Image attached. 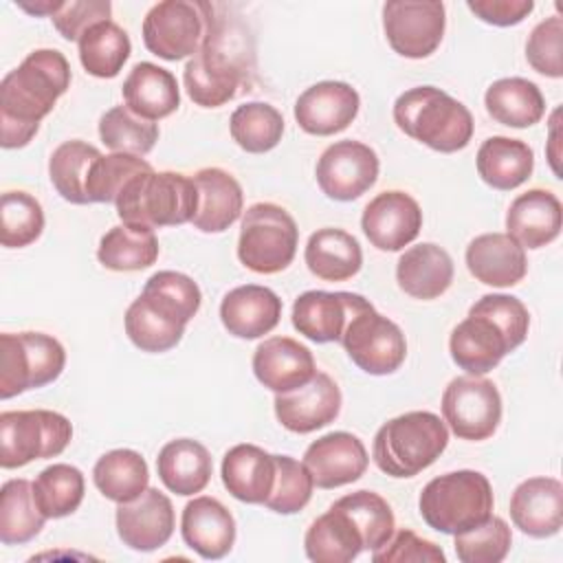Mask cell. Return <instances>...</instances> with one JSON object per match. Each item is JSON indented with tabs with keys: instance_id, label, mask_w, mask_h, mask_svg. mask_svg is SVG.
<instances>
[{
	"instance_id": "681fc988",
	"label": "cell",
	"mask_w": 563,
	"mask_h": 563,
	"mask_svg": "<svg viewBox=\"0 0 563 563\" xmlns=\"http://www.w3.org/2000/svg\"><path fill=\"white\" fill-rule=\"evenodd\" d=\"M453 537L455 554L462 563H499L506 559L512 545L510 526L495 515H490L479 526L457 532Z\"/></svg>"
},
{
	"instance_id": "11a10c76",
	"label": "cell",
	"mask_w": 563,
	"mask_h": 563,
	"mask_svg": "<svg viewBox=\"0 0 563 563\" xmlns=\"http://www.w3.org/2000/svg\"><path fill=\"white\" fill-rule=\"evenodd\" d=\"M374 563H444L446 556L440 545L418 537L413 530H398L385 545L372 552Z\"/></svg>"
},
{
	"instance_id": "5b68a950",
	"label": "cell",
	"mask_w": 563,
	"mask_h": 563,
	"mask_svg": "<svg viewBox=\"0 0 563 563\" xmlns=\"http://www.w3.org/2000/svg\"><path fill=\"white\" fill-rule=\"evenodd\" d=\"M117 213L125 224L176 227L191 222L198 209V189L191 176L178 172H141L117 198Z\"/></svg>"
},
{
	"instance_id": "4316f807",
	"label": "cell",
	"mask_w": 563,
	"mask_h": 563,
	"mask_svg": "<svg viewBox=\"0 0 563 563\" xmlns=\"http://www.w3.org/2000/svg\"><path fill=\"white\" fill-rule=\"evenodd\" d=\"M198 209L191 224L202 233L227 231L242 213L244 194L240 183L220 167H202L194 176Z\"/></svg>"
},
{
	"instance_id": "ba28073f",
	"label": "cell",
	"mask_w": 563,
	"mask_h": 563,
	"mask_svg": "<svg viewBox=\"0 0 563 563\" xmlns=\"http://www.w3.org/2000/svg\"><path fill=\"white\" fill-rule=\"evenodd\" d=\"M66 365L64 345L44 332L0 334V398L53 383Z\"/></svg>"
},
{
	"instance_id": "44dd1931",
	"label": "cell",
	"mask_w": 563,
	"mask_h": 563,
	"mask_svg": "<svg viewBox=\"0 0 563 563\" xmlns=\"http://www.w3.org/2000/svg\"><path fill=\"white\" fill-rule=\"evenodd\" d=\"M369 464L365 444L347 431L317 438L303 453V466L319 488H339L356 482Z\"/></svg>"
},
{
	"instance_id": "db71d44e",
	"label": "cell",
	"mask_w": 563,
	"mask_h": 563,
	"mask_svg": "<svg viewBox=\"0 0 563 563\" xmlns=\"http://www.w3.org/2000/svg\"><path fill=\"white\" fill-rule=\"evenodd\" d=\"M471 308L488 314L508 334V339L512 341L515 347H519L526 341L528 328H530V314L521 299H517L512 295H501V292L484 295Z\"/></svg>"
},
{
	"instance_id": "f907efd6",
	"label": "cell",
	"mask_w": 563,
	"mask_h": 563,
	"mask_svg": "<svg viewBox=\"0 0 563 563\" xmlns=\"http://www.w3.org/2000/svg\"><path fill=\"white\" fill-rule=\"evenodd\" d=\"M336 504L343 506L358 523L365 539V550H372V552L378 550L394 534L396 521H394L391 506L378 493L356 490V493L343 495L341 499H336Z\"/></svg>"
},
{
	"instance_id": "ee69618b",
	"label": "cell",
	"mask_w": 563,
	"mask_h": 563,
	"mask_svg": "<svg viewBox=\"0 0 563 563\" xmlns=\"http://www.w3.org/2000/svg\"><path fill=\"white\" fill-rule=\"evenodd\" d=\"M231 139L249 154L273 150L284 134L282 112L264 101H249L233 110L229 119Z\"/></svg>"
},
{
	"instance_id": "8d00e7d4",
	"label": "cell",
	"mask_w": 563,
	"mask_h": 563,
	"mask_svg": "<svg viewBox=\"0 0 563 563\" xmlns=\"http://www.w3.org/2000/svg\"><path fill=\"white\" fill-rule=\"evenodd\" d=\"M92 482L106 499L117 504L132 501L147 488V462L132 449L108 451L97 460L92 468Z\"/></svg>"
},
{
	"instance_id": "60d3db41",
	"label": "cell",
	"mask_w": 563,
	"mask_h": 563,
	"mask_svg": "<svg viewBox=\"0 0 563 563\" xmlns=\"http://www.w3.org/2000/svg\"><path fill=\"white\" fill-rule=\"evenodd\" d=\"M125 334L143 352H167L185 334V323L163 312L147 297L139 295L125 310Z\"/></svg>"
},
{
	"instance_id": "e575fe53",
	"label": "cell",
	"mask_w": 563,
	"mask_h": 563,
	"mask_svg": "<svg viewBox=\"0 0 563 563\" xmlns=\"http://www.w3.org/2000/svg\"><path fill=\"white\" fill-rule=\"evenodd\" d=\"M303 260L308 271L323 282H345L363 266V251L343 229H319L308 238Z\"/></svg>"
},
{
	"instance_id": "4fadbf2b",
	"label": "cell",
	"mask_w": 563,
	"mask_h": 563,
	"mask_svg": "<svg viewBox=\"0 0 563 563\" xmlns=\"http://www.w3.org/2000/svg\"><path fill=\"white\" fill-rule=\"evenodd\" d=\"M444 26L446 13L442 2L391 0L383 4L385 37L402 57H429L440 46Z\"/></svg>"
},
{
	"instance_id": "c3c4849f",
	"label": "cell",
	"mask_w": 563,
	"mask_h": 563,
	"mask_svg": "<svg viewBox=\"0 0 563 563\" xmlns=\"http://www.w3.org/2000/svg\"><path fill=\"white\" fill-rule=\"evenodd\" d=\"M152 165L134 154H101L88 174L86 180V194L90 202H117L123 187L139 176L141 172H150Z\"/></svg>"
},
{
	"instance_id": "8fae6325",
	"label": "cell",
	"mask_w": 563,
	"mask_h": 563,
	"mask_svg": "<svg viewBox=\"0 0 563 563\" xmlns=\"http://www.w3.org/2000/svg\"><path fill=\"white\" fill-rule=\"evenodd\" d=\"M341 343L356 367L372 376L396 372L407 356L402 330L367 301L347 321Z\"/></svg>"
},
{
	"instance_id": "7402d4cb",
	"label": "cell",
	"mask_w": 563,
	"mask_h": 563,
	"mask_svg": "<svg viewBox=\"0 0 563 563\" xmlns=\"http://www.w3.org/2000/svg\"><path fill=\"white\" fill-rule=\"evenodd\" d=\"M253 372L266 389L286 394L306 385L317 374V365L303 343L290 336H271L255 347Z\"/></svg>"
},
{
	"instance_id": "d6986e66",
	"label": "cell",
	"mask_w": 563,
	"mask_h": 563,
	"mask_svg": "<svg viewBox=\"0 0 563 563\" xmlns=\"http://www.w3.org/2000/svg\"><path fill=\"white\" fill-rule=\"evenodd\" d=\"M365 303L367 299L356 292L306 290L292 303V325L314 343H334L341 341L347 321Z\"/></svg>"
},
{
	"instance_id": "3957f363",
	"label": "cell",
	"mask_w": 563,
	"mask_h": 563,
	"mask_svg": "<svg viewBox=\"0 0 563 563\" xmlns=\"http://www.w3.org/2000/svg\"><path fill=\"white\" fill-rule=\"evenodd\" d=\"M394 121L407 136L442 154L464 150L475 125L468 108L435 86L405 90L394 103Z\"/></svg>"
},
{
	"instance_id": "83f0119b",
	"label": "cell",
	"mask_w": 563,
	"mask_h": 563,
	"mask_svg": "<svg viewBox=\"0 0 563 563\" xmlns=\"http://www.w3.org/2000/svg\"><path fill=\"white\" fill-rule=\"evenodd\" d=\"M303 548L314 563H350L365 550V539L354 517L334 501L310 523Z\"/></svg>"
},
{
	"instance_id": "7a4b0ae2",
	"label": "cell",
	"mask_w": 563,
	"mask_h": 563,
	"mask_svg": "<svg viewBox=\"0 0 563 563\" xmlns=\"http://www.w3.org/2000/svg\"><path fill=\"white\" fill-rule=\"evenodd\" d=\"M253 51L246 35L235 31L227 18L216 15L202 46L189 57L183 81L189 99L200 108H220L231 101L253 73Z\"/></svg>"
},
{
	"instance_id": "f546056e",
	"label": "cell",
	"mask_w": 563,
	"mask_h": 563,
	"mask_svg": "<svg viewBox=\"0 0 563 563\" xmlns=\"http://www.w3.org/2000/svg\"><path fill=\"white\" fill-rule=\"evenodd\" d=\"M508 235L523 249H541L561 233V202L548 189H528L517 196L506 213Z\"/></svg>"
},
{
	"instance_id": "816d5d0a",
	"label": "cell",
	"mask_w": 563,
	"mask_h": 563,
	"mask_svg": "<svg viewBox=\"0 0 563 563\" xmlns=\"http://www.w3.org/2000/svg\"><path fill=\"white\" fill-rule=\"evenodd\" d=\"M277 462V475H275V486L264 501V506L273 512L279 515H295L312 497V475L303 466V462H297L290 455H275Z\"/></svg>"
},
{
	"instance_id": "ab89813d",
	"label": "cell",
	"mask_w": 563,
	"mask_h": 563,
	"mask_svg": "<svg viewBox=\"0 0 563 563\" xmlns=\"http://www.w3.org/2000/svg\"><path fill=\"white\" fill-rule=\"evenodd\" d=\"M77 44L84 70L99 79L117 77L132 53L128 33L112 20L90 26Z\"/></svg>"
},
{
	"instance_id": "603a6c76",
	"label": "cell",
	"mask_w": 563,
	"mask_h": 563,
	"mask_svg": "<svg viewBox=\"0 0 563 563\" xmlns=\"http://www.w3.org/2000/svg\"><path fill=\"white\" fill-rule=\"evenodd\" d=\"M510 519L528 537L556 534L563 526V484L554 477L523 479L512 490Z\"/></svg>"
},
{
	"instance_id": "d590c367",
	"label": "cell",
	"mask_w": 563,
	"mask_h": 563,
	"mask_svg": "<svg viewBox=\"0 0 563 563\" xmlns=\"http://www.w3.org/2000/svg\"><path fill=\"white\" fill-rule=\"evenodd\" d=\"M486 112L508 128H530L545 114V99L539 86L523 77H504L488 86L484 95Z\"/></svg>"
},
{
	"instance_id": "e0dca14e",
	"label": "cell",
	"mask_w": 563,
	"mask_h": 563,
	"mask_svg": "<svg viewBox=\"0 0 563 563\" xmlns=\"http://www.w3.org/2000/svg\"><path fill=\"white\" fill-rule=\"evenodd\" d=\"M339 411L341 389L325 372H317L306 385L292 391L275 394V416L292 433H312L334 422Z\"/></svg>"
},
{
	"instance_id": "d4e9b609",
	"label": "cell",
	"mask_w": 563,
	"mask_h": 563,
	"mask_svg": "<svg viewBox=\"0 0 563 563\" xmlns=\"http://www.w3.org/2000/svg\"><path fill=\"white\" fill-rule=\"evenodd\" d=\"M468 273L486 286H515L528 273L526 249L508 233H484L466 246Z\"/></svg>"
},
{
	"instance_id": "5bb4252c",
	"label": "cell",
	"mask_w": 563,
	"mask_h": 563,
	"mask_svg": "<svg viewBox=\"0 0 563 563\" xmlns=\"http://www.w3.org/2000/svg\"><path fill=\"white\" fill-rule=\"evenodd\" d=\"M378 156L361 141H336L317 161V183L321 191L339 202L363 196L378 178Z\"/></svg>"
},
{
	"instance_id": "484cf974",
	"label": "cell",
	"mask_w": 563,
	"mask_h": 563,
	"mask_svg": "<svg viewBox=\"0 0 563 563\" xmlns=\"http://www.w3.org/2000/svg\"><path fill=\"white\" fill-rule=\"evenodd\" d=\"M282 317V299L266 286L246 284L229 290L220 303V319L238 339L268 334Z\"/></svg>"
},
{
	"instance_id": "9f6ffc18",
	"label": "cell",
	"mask_w": 563,
	"mask_h": 563,
	"mask_svg": "<svg viewBox=\"0 0 563 563\" xmlns=\"http://www.w3.org/2000/svg\"><path fill=\"white\" fill-rule=\"evenodd\" d=\"M110 13L112 4L108 0H70L51 20L64 40L79 42L90 26L110 20Z\"/></svg>"
},
{
	"instance_id": "2e32d148",
	"label": "cell",
	"mask_w": 563,
	"mask_h": 563,
	"mask_svg": "<svg viewBox=\"0 0 563 563\" xmlns=\"http://www.w3.org/2000/svg\"><path fill=\"white\" fill-rule=\"evenodd\" d=\"M176 528V515L169 497L158 488H145L136 499L119 504L117 532L119 539L139 552L163 548Z\"/></svg>"
},
{
	"instance_id": "cb8c5ba5",
	"label": "cell",
	"mask_w": 563,
	"mask_h": 563,
	"mask_svg": "<svg viewBox=\"0 0 563 563\" xmlns=\"http://www.w3.org/2000/svg\"><path fill=\"white\" fill-rule=\"evenodd\" d=\"M185 543L202 559L218 561L227 556L235 543V519L227 506L213 497H194L180 517Z\"/></svg>"
},
{
	"instance_id": "277c9868",
	"label": "cell",
	"mask_w": 563,
	"mask_h": 563,
	"mask_svg": "<svg viewBox=\"0 0 563 563\" xmlns=\"http://www.w3.org/2000/svg\"><path fill=\"white\" fill-rule=\"evenodd\" d=\"M449 429L431 411H407L387 420L374 435L372 457L389 477H413L446 449Z\"/></svg>"
},
{
	"instance_id": "8992f818",
	"label": "cell",
	"mask_w": 563,
	"mask_h": 563,
	"mask_svg": "<svg viewBox=\"0 0 563 563\" xmlns=\"http://www.w3.org/2000/svg\"><path fill=\"white\" fill-rule=\"evenodd\" d=\"M493 488L479 471H453L433 477L420 493L424 523L444 534L471 530L493 515Z\"/></svg>"
},
{
	"instance_id": "52a82bcc",
	"label": "cell",
	"mask_w": 563,
	"mask_h": 563,
	"mask_svg": "<svg viewBox=\"0 0 563 563\" xmlns=\"http://www.w3.org/2000/svg\"><path fill=\"white\" fill-rule=\"evenodd\" d=\"M299 229L295 218L275 202H255L242 216L238 240L240 262L260 275H273L295 260Z\"/></svg>"
},
{
	"instance_id": "4dcf8cb0",
	"label": "cell",
	"mask_w": 563,
	"mask_h": 563,
	"mask_svg": "<svg viewBox=\"0 0 563 563\" xmlns=\"http://www.w3.org/2000/svg\"><path fill=\"white\" fill-rule=\"evenodd\" d=\"M396 282L413 299H438L453 282V260L442 246L422 242L398 257Z\"/></svg>"
},
{
	"instance_id": "836d02e7",
	"label": "cell",
	"mask_w": 563,
	"mask_h": 563,
	"mask_svg": "<svg viewBox=\"0 0 563 563\" xmlns=\"http://www.w3.org/2000/svg\"><path fill=\"white\" fill-rule=\"evenodd\" d=\"M477 174L479 178L499 191H510L523 185L534 167L532 147L521 139L490 136L477 150Z\"/></svg>"
},
{
	"instance_id": "d6a6232c",
	"label": "cell",
	"mask_w": 563,
	"mask_h": 563,
	"mask_svg": "<svg viewBox=\"0 0 563 563\" xmlns=\"http://www.w3.org/2000/svg\"><path fill=\"white\" fill-rule=\"evenodd\" d=\"M156 471L167 490L187 497L207 488L213 464L205 444L191 438H178L161 449Z\"/></svg>"
},
{
	"instance_id": "30bf717a",
	"label": "cell",
	"mask_w": 563,
	"mask_h": 563,
	"mask_svg": "<svg viewBox=\"0 0 563 563\" xmlns=\"http://www.w3.org/2000/svg\"><path fill=\"white\" fill-rule=\"evenodd\" d=\"M73 438L66 416L48 409L0 413V466L18 468L33 460L59 455Z\"/></svg>"
},
{
	"instance_id": "f6af8a7d",
	"label": "cell",
	"mask_w": 563,
	"mask_h": 563,
	"mask_svg": "<svg viewBox=\"0 0 563 563\" xmlns=\"http://www.w3.org/2000/svg\"><path fill=\"white\" fill-rule=\"evenodd\" d=\"M99 136L112 152L145 156L158 141V125L128 106H114L99 119Z\"/></svg>"
},
{
	"instance_id": "680465c9",
	"label": "cell",
	"mask_w": 563,
	"mask_h": 563,
	"mask_svg": "<svg viewBox=\"0 0 563 563\" xmlns=\"http://www.w3.org/2000/svg\"><path fill=\"white\" fill-rule=\"evenodd\" d=\"M20 9H24L26 13L31 15H48L53 18L62 7H64V0H37V2H18Z\"/></svg>"
},
{
	"instance_id": "f35d334b",
	"label": "cell",
	"mask_w": 563,
	"mask_h": 563,
	"mask_svg": "<svg viewBox=\"0 0 563 563\" xmlns=\"http://www.w3.org/2000/svg\"><path fill=\"white\" fill-rule=\"evenodd\" d=\"M46 517L40 512L33 484L29 479H9L0 488V541L4 545L29 543L44 528Z\"/></svg>"
},
{
	"instance_id": "ac0fdd59",
	"label": "cell",
	"mask_w": 563,
	"mask_h": 563,
	"mask_svg": "<svg viewBox=\"0 0 563 563\" xmlns=\"http://www.w3.org/2000/svg\"><path fill=\"white\" fill-rule=\"evenodd\" d=\"M358 92L345 81H319L306 88L295 103V121L314 136L343 132L358 114Z\"/></svg>"
},
{
	"instance_id": "7c38bea8",
	"label": "cell",
	"mask_w": 563,
	"mask_h": 563,
	"mask_svg": "<svg viewBox=\"0 0 563 563\" xmlns=\"http://www.w3.org/2000/svg\"><path fill=\"white\" fill-rule=\"evenodd\" d=\"M442 416L460 440H488L501 422V396L493 380L457 376L442 394Z\"/></svg>"
},
{
	"instance_id": "6f0895ef",
	"label": "cell",
	"mask_w": 563,
	"mask_h": 563,
	"mask_svg": "<svg viewBox=\"0 0 563 563\" xmlns=\"http://www.w3.org/2000/svg\"><path fill=\"white\" fill-rule=\"evenodd\" d=\"M466 7L486 24L512 26L532 13L534 2L532 0H468Z\"/></svg>"
},
{
	"instance_id": "6da1fadb",
	"label": "cell",
	"mask_w": 563,
	"mask_h": 563,
	"mask_svg": "<svg viewBox=\"0 0 563 563\" xmlns=\"http://www.w3.org/2000/svg\"><path fill=\"white\" fill-rule=\"evenodd\" d=\"M70 86L64 53L37 48L0 81V145L18 150L37 134L40 121Z\"/></svg>"
},
{
	"instance_id": "74e56055",
	"label": "cell",
	"mask_w": 563,
	"mask_h": 563,
	"mask_svg": "<svg viewBox=\"0 0 563 563\" xmlns=\"http://www.w3.org/2000/svg\"><path fill=\"white\" fill-rule=\"evenodd\" d=\"M99 262L117 273L143 271L158 257V240L154 229L139 224H117L99 242Z\"/></svg>"
},
{
	"instance_id": "b9f144b4",
	"label": "cell",
	"mask_w": 563,
	"mask_h": 563,
	"mask_svg": "<svg viewBox=\"0 0 563 563\" xmlns=\"http://www.w3.org/2000/svg\"><path fill=\"white\" fill-rule=\"evenodd\" d=\"M84 473L73 464H51L33 482V497L46 519L73 515L84 501Z\"/></svg>"
},
{
	"instance_id": "ffe728a7",
	"label": "cell",
	"mask_w": 563,
	"mask_h": 563,
	"mask_svg": "<svg viewBox=\"0 0 563 563\" xmlns=\"http://www.w3.org/2000/svg\"><path fill=\"white\" fill-rule=\"evenodd\" d=\"M449 350L457 367L473 376H482L517 347L488 314L471 308L468 317L453 328Z\"/></svg>"
},
{
	"instance_id": "1f68e13d",
	"label": "cell",
	"mask_w": 563,
	"mask_h": 563,
	"mask_svg": "<svg viewBox=\"0 0 563 563\" xmlns=\"http://www.w3.org/2000/svg\"><path fill=\"white\" fill-rule=\"evenodd\" d=\"M125 106L147 121L169 117L180 106V90L176 77L152 62H139L125 77L123 86Z\"/></svg>"
},
{
	"instance_id": "f5cc1de1",
	"label": "cell",
	"mask_w": 563,
	"mask_h": 563,
	"mask_svg": "<svg viewBox=\"0 0 563 563\" xmlns=\"http://www.w3.org/2000/svg\"><path fill=\"white\" fill-rule=\"evenodd\" d=\"M561 44H563V20L559 15L545 18L532 29L526 42L528 64L545 77H552V79L563 77Z\"/></svg>"
},
{
	"instance_id": "7dc6e473",
	"label": "cell",
	"mask_w": 563,
	"mask_h": 563,
	"mask_svg": "<svg viewBox=\"0 0 563 563\" xmlns=\"http://www.w3.org/2000/svg\"><path fill=\"white\" fill-rule=\"evenodd\" d=\"M141 295H145L152 303H156L161 310H165L167 314H172L185 325L194 319L202 301L198 284L189 275L176 273V271L154 273L145 282V288Z\"/></svg>"
},
{
	"instance_id": "bcb514c9",
	"label": "cell",
	"mask_w": 563,
	"mask_h": 563,
	"mask_svg": "<svg viewBox=\"0 0 563 563\" xmlns=\"http://www.w3.org/2000/svg\"><path fill=\"white\" fill-rule=\"evenodd\" d=\"M44 231L42 205L26 191H4L0 200V242L7 249L33 244Z\"/></svg>"
},
{
	"instance_id": "7bdbcfd3",
	"label": "cell",
	"mask_w": 563,
	"mask_h": 563,
	"mask_svg": "<svg viewBox=\"0 0 563 563\" xmlns=\"http://www.w3.org/2000/svg\"><path fill=\"white\" fill-rule=\"evenodd\" d=\"M99 156L101 152L84 141H64L55 147L48 161V176L55 191L73 205H88L86 180Z\"/></svg>"
},
{
	"instance_id": "9c48e42d",
	"label": "cell",
	"mask_w": 563,
	"mask_h": 563,
	"mask_svg": "<svg viewBox=\"0 0 563 563\" xmlns=\"http://www.w3.org/2000/svg\"><path fill=\"white\" fill-rule=\"evenodd\" d=\"M216 20V7L200 0H165L154 4L143 20V42L161 59L191 57L205 42Z\"/></svg>"
},
{
	"instance_id": "9a60e30c",
	"label": "cell",
	"mask_w": 563,
	"mask_h": 563,
	"mask_svg": "<svg viewBox=\"0 0 563 563\" xmlns=\"http://www.w3.org/2000/svg\"><path fill=\"white\" fill-rule=\"evenodd\" d=\"M361 229L378 251H400L422 229L420 205L405 191H383L363 209Z\"/></svg>"
},
{
	"instance_id": "f1b7e54d",
	"label": "cell",
	"mask_w": 563,
	"mask_h": 563,
	"mask_svg": "<svg viewBox=\"0 0 563 563\" xmlns=\"http://www.w3.org/2000/svg\"><path fill=\"white\" fill-rule=\"evenodd\" d=\"M275 455L255 444H235L222 457V484L244 504L264 506L275 486Z\"/></svg>"
}]
</instances>
